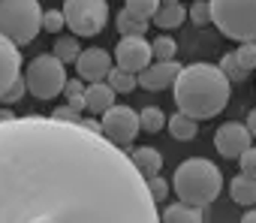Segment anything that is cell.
<instances>
[{"instance_id":"cell-1","label":"cell","mask_w":256,"mask_h":223,"mask_svg":"<svg viewBox=\"0 0 256 223\" xmlns=\"http://www.w3.org/2000/svg\"><path fill=\"white\" fill-rule=\"evenodd\" d=\"M0 223H160L145 175L82 121H0Z\"/></svg>"},{"instance_id":"cell-2","label":"cell","mask_w":256,"mask_h":223,"mask_svg":"<svg viewBox=\"0 0 256 223\" xmlns=\"http://www.w3.org/2000/svg\"><path fill=\"white\" fill-rule=\"evenodd\" d=\"M172 94H175L178 112L196 121H208L226 108L232 82L226 78L220 64H190V66H181L172 84Z\"/></svg>"},{"instance_id":"cell-3","label":"cell","mask_w":256,"mask_h":223,"mask_svg":"<svg viewBox=\"0 0 256 223\" xmlns=\"http://www.w3.org/2000/svg\"><path fill=\"white\" fill-rule=\"evenodd\" d=\"M172 187H175V196L181 202H187V205H208V202H214L220 196L223 175H220V169L211 160L190 157V160H184L175 169Z\"/></svg>"},{"instance_id":"cell-4","label":"cell","mask_w":256,"mask_h":223,"mask_svg":"<svg viewBox=\"0 0 256 223\" xmlns=\"http://www.w3.org/2000/svg\"><path fill=\"white\" fill-rule=\"evenodd\" d=\"M42 12L40 0H0V34L10 36L18 48L30 46L42 30Z\"/></svg>"},{"instance_id":"cell-5","label":"cell","mask_w":256,"mask_h":223,"mask_svg":"<svg viewBox=\"0 0 256 223\" xmlns=\"http://www.w3.org/2000/svg\"><path fill=\"white\" fill-rule=\"evenodd\" d=\"M214 28L235 42H256V0H208Z\"/></svg>"},{"instance_id":"cell-6","label":"cell","mask_w":256,"mask_h":223,"mask_svg":"<svg viewBox=\"0 0 256 223\" xmlns=\"http://www.w3.org/2000/svg\"><path fill=\"white\" fill-rule=\"evenodd\" d=\"M24 82H28V90L34 100H54L58 94H64L66 88V64L58 60L54 54H40L30 60V66L24 70Z\"/></svg>"},{"instance_id":"cell-7","label":"cell","mask_w":256,"mask_h":223,"mask_svg":"<svg viewBox=\"0 0 256 223\" xmlns=\"http://www.w3.org/2000/svg\"><path fill=\"white\" fill-rule=\"evenodd\" d=\"M66 28L76 36H96L108 22V0H64Z\"/></svg>"},{"instance_id":"cell-8","label":"cell","mask_w":256,"mask_h":223,"mask_svg":"<svg viewBox=\"0 0 256 223\" xmlns=\"http://www.w3.org/2000/svg\"><path fill=\"white\" fill-rule=\"evenodd\" d=\"M100 121H102V136L108 142H114L118 148H130L133 139L142 133L139 112L126 108V106H112L106 115H100Z\"/></svg>"},{"instance_id":"cell-9","label":"cell","mask_w":256,"mask_h":223,"mask_svg":"<svg viewBox=\"0 0 256 223\" xmlns=\"http://www.w3.org/2000/svg\"><path fill=\"white\" fill-rule=\"evenodd\" d=\"M114 66L120 70H130V72H142L151 66L154 60V52H151V42L145 36H120V42L114 46Z\"/></svg>"},{"instance_id":"cell-10","label":"cell","mask_w":256,"mask_h":223,"mask_svg":"<svg viewBox=\"0 0 256 223\" xmlns=\"http://www.w3.org/2000/svg\"><path fill=\"white\" fill-rule=\"evenodd\" d=\"M253 142V133L247 130V124H238V121H226L223 127L214 130V148L220 157L226 160H238Z\"/></svg>"},{"instance_id":"cell-11","label":"cell","mask_w":256,"mask_h":223,"mask_svg":"<svg viewBox=\"0 0 256 223\" xmlns=\"http://www.w3.org/2000/svg\"><path fill=\"white\" fill-rule=\"evenodd\" d=\"M112 70H114V58H112L106 48H100V46L82 48V54H78V60H76V76H78L82 82H88V84L106 82Z\"/></svg>"},{"instance_id":"cell-12","label":"cell","mask_w":256,"mask_h":223,"mask_svg":"<svg viewBox=\"0 0 256 223\" xmlns=\"http://www.w3.org/2000/svg\"><path fill=\"white\" fill-rule=\"evenodd\" d=\"M178 72H181V64L178 60H157V64H151L148 70L139 72V88L154 90V94L157 90H166V88L175 84Z\"/></svg>"},{"instance_id":"cell-13","label":"cell","mask_w":256,"mask_h":223,"mask_svg":"<svg viewBox=\"0 0 256 223\" xmlns=\"http://www.w3.org/2000/svg\"><path fill=\"white\" fill-rule=\"evenodd\" d=\"M18 76H22V52L10 36L0 34V96Z\"/></svg>"},{"instance_id":"cell-14","label":"cell","mask_w":256,"mask_h":223,"mask_svg":"<svg viewBox=\"0 0 256 223\" xmlns=\"http://www.w3.org/2000/svg\"><path fill=\"white\" fill-rule=\"evenodd\" d=\"M114 96L118 94H114V88L108 82H94L84 90V106H88L90 115H106V112L114 106Z\"/></svg>"},{"instance_id":"cell-15","label":"cell","mask_w":256,"mask_h":223,"mask_svg":"<svg viewBox=\"0 0 256 223\" xmlns=\"http://www.w3.org/2000/svg\"><path fill=\"white\" fill-rule=\"evenodd\" d=\"M190 18V12L181 6V0H178V4H160V10L154 12V28L157 30H175V28H181L184 22Z\"/></svg>"},{"instance_id":"cell-16","label":"cell","mask_w":256,"mask_h":223,"mask_svg":"<svg viewBox=\"0 0 256 223\" xmlns=\"http://www.w3.org/2000/svg\"><path fill=\"white\" fill-rule=\"evenodd\" d=\"M130 160H133V166L145 175V178H151V175H160V169H163V154L157 151V148H151V145H142V148H136L133 154H130Z\"/></svg>"},{"instance_id":"cell-17","label":"cell","mask_w":256,"mask_h":223,"mask_svg":"<svg viewBox=\"0 0 256 223\" xmlns=\"http://www.w3.org/2000/svg\"><path fill=\"white\" fill-rule=\"evenodd\" d=\"M229 196H232L235 205H244V208L247 205H256V178L238 172L232 178V184H229Z\"/></svg>"},{"instance_id":"cell-18","label":"cell","mask_w":256,"mask_h":223,"mask_svg":"<svg viewBox=\"0 0 256 223\" xmlns=\"http://www.w3.org/2000/svg\"><path fill=\"white\" fill-rule=\"evenodd\" d=\"M160 223H205V220H202L199 205H187V202L178 199V205H169L160 214Z\"/></svg>"},{"instance_id":"cell-19","label":"cell","mask_w":256,"mask_h":223,"mask_svg":"<svg viewBox=\"0 0 256 223\" xmlns=\"http://www.w3.org/2000/svg\"><path fill=\"white\" fill-rule=\"evenodd\" d=\"M196 118H190V115H184V112H175V115L169 118V133H172V139H178V142H190V139H196Z\"/></svg>"},{"instance_id":"cell-20","label":"cell","mask_w":256,"mask_h":223,"mask_svg":"<svg viewBox=\"0 0 256 223\" xmlns=\"http://www.w3.org/2000/svg\"><path fill=\"white\" fill-rule=\"evenodd\" d=\"M148 24H151V22H145V18L133 16V12H126V10H120V12H118V18H114V28H118V34H120V36H145Z\"/></svg>"},{"instance_id":"cell-21","label":"cell","mask_w":256,"mask_h":223,"mask_svg":"<svg viewBox=\"0 0 256 223\" xmlns=\"http://www.w3.org/2000/svg\"><path fill=\"white\" fill-rule=\"evenodd\" d=\"M78 40H82V36H76V34H72V36H58V40H54V52H52V54H54L58 60H64V64H76V60H78V54H82Z\"/></svg>"},{"instance_id":"cell-22","label":"cell","mask_w":256,"mask_h":223,"mask_svg":"<svg viewBox=\"0 0 256 223\" xmlns=\"http://www.w3.org/2000/svg\"><path fill=\"white\" fill-rule=\"evenodd\" d=\"M106 82L114 88V94H133V90L139 88V76L130 72V70H120V66H114Z\"/></svg>"},{"instance_id":"cell-23","label":"cell","mask_w":256,"mask_h":223,"mask_svg":"<svg viewBox=\"0 0 256 223\" xmlns=\"http://www.w3.org/2000/svg\"><path fill=\"white\" fill-rule=\"evenodd\" d=\"M139 124H142V133H160L169 121H166V115H163V108L145 106V108L139 112Z\"/></svg>"},{"instance_id":"cell-24","label":"cell","mask_w":256,"mask_h":223,"mask_svg":"<svg viewBox=\"0 0 256 223\" xmlns=\"http://www.w3.org/2000/svg\"><path fill=\"white\" fill-rule=\"evenodd\" d=\"M84 90H88V84H82V78L76 76V78H70V82H66V88H64V96H66V102H70L72 108H78V112H88V106H84Z\"/></svg>"},{"instance_id":"cell-25","label":"cell","mask_w":256,"mask_h":223,"mask_svg":"<svg viewBox=\"0 0 256 223\" xmlns=\"http://www.w3.org/2000/svg\"><path fill=\"white\" fill-rule=\"evenodd\" d=\"M124 10L139 16V18H145V22H151L154 12L160 10V0H124Z\"/></svg>"},{"instance_id":"cell-26","label":"cell","mask_w":256,"mask_h":223,"mask_svg":"<svg viewBox=\"0 0 256 223\" xmlns=\"http://www.w3.org/2000/svg\"><path fill=\"white\" fill-rule=\"evenodd\" d=\"M151 52H154V60H175L178 58V42L172 36H157L151 42Z\"/></svg>"},{"instance_id":"cell-27","label":"cell","mask_w":256,"mask_h":223,"mask_svg":"<svg viewBox=\"0 0 256 223\" xmlns=\"http://www.w3.org/2000/svg\"><path fill=\"white\" fill-rule=\"evenodd\" d=\"M220 70L226 72V78H229V82H244V78L250 76V72H247V70H244V66L238 64L235 52H226V54L220 58Z\"/></svg>"},{"instance_id":"cell-28","label":"cell","mask_w":256,"mask_h":223,"mask_svg":"<svg viewBox=\"0 0 256 223\" xmlns=\"http://www.w3.org/2000/svg\"><path fill=\"white\" fill-rule=\"evenodd\" d=\"M64 28H66V16H64V10H46V12H42V30H46V34L58 36Z\"/></svg>"},{"instance_id":"cell-29","label":"cell","mask_w":256,"mask_h":223,"mask_svg":"<svg viewBox=\"0 0 256 223\" xmlns=\"http://www.w3.org/2000/svg\"><path fill=\"white\" fill-rule=\"evenodd\" d=\"M187 12H190V22H193L196 28L214 24V22H211V4H208V0H193Z\"/></svg>"},{"instance_id":"cell-30","label":"cell","mask_w":256,"mask_h":223,"mask_svg":"<svg viewBox=\"0 0 256 223\" xmlns=\"http://www.w3.org/2000/svg\"><path fill=\"white\" fill-rule=\"evenodd\" d=\"M145 181H148V190H151V196H154V202H157V205L169 199V190H172V181H166L163 175H151V178H145Z\"/></svg>"},{"instance_id":"cell-31","label":"cell","mask_w":256,"mask_h":223,"mask_svg":"<svg viewBox=\"0 0 256 223\" xmlns=\"http://www.w3.org/2000/svg\"><path fill=\"white\" fill-rule=\"evenodd\" d=\"M235 58H238V64H241L247 72H253V70H256V42H238Z\"/></svg>"},{"instance_id":"cell-32","label":"cell","mask_w":256,"mask_h":223,"mask_svg":"<svg viewBox=\"0 0 256 223\" xmlns=\"http://www.w3.org/2000/svg\"><path fill=\"white\" fill-rule=\"evenodd\" d=\"M24 94H28V82H24V78L18 76V78H16V82H12V84H10V88L4 90V96H0V102H4V106H12V102H18V100H22Z\"/></svg>"},{"instance_id":"cell-33","label":"cell","mask_w":256,"mask_h":223,"mask_svg":"<svg viewBox=\"0 0 256 223\" xmlns=\"http://www.w3.org/2000/svg\"><path fill=\"white\" fill-rule=\"evenodd\" d=\"M238 166H241V172H244V175L256 178V148H253V145H250V148L238 157Z\"/></svg>"},{"instance_id":"cell-34","label":"cell","mask_w":256,"mask_h":223,"mask_svg":"<svg viewBox=\"0 0 256 223\" xmlns=\"http://www.w3.org/2000/svg\"><path fill=\"white\" fill-rule=\"evenodd\" d=\"M52 118H58V121H70V124H78L82 118H78V108H72L70 102L66 106H60V108H54V115Z\"/></svg>"},{"instance_id":"cell-35","label":"cell","mask_w":256,"mask_h":223,"mask_svg":"<svg viewBox=\"0 0 256 223\" xmlns=\"http://www.w3.org/2000/svg\"><path fill=\"white\" fill-rule=\"evenodd\" d=\"M247 130H250L253 139H256V108H250V115H247Z\"/></svg>"},{"instance_id":"cell-36","label":"cell","mask_w":256,"mask_h":223,"mask_svg":"<svg viewBox=\"0 0 256 223\" xmlns=\"http://www.w3.org/2000/svg\"><path fill=\"white\" fill-rule=\"evenodd\" d=\"M241 223H256V208H244V214H241Z\"/></svg>"},{"instance_id":"cell-37","label":"cell","mask_w":256,"mask_h":223,"mask_svg":"<svg viewBox=\"0 0 256 223\" xmlns=\"http://www.w3.org/2000/svg\"><path fill=\"white\" fill-rule=\"evenodd\" d=\"M10 118H16V115H12V108H4V112H0V121H10Z\"/></svg>"},{"instance_id":"cell-38","label":"cell","mask_w":256,"mask_h":223,"mask_svg":"<svg viewBox=\"0 0 256 223\" xmlns=\"http://www.w3.org/2000/svg\"><path fill=\"white\" fill-rule=\"evenodd\" d=\"M160 4H178V0H160Z\"/></svg>"}]
</instances>
